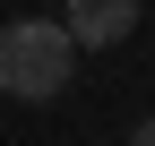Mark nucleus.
Segmentation results:
<instances>
[{
  "label": "nucleus",
  "instance_id": "obj_3",
  "mask_svg": "<svg viewBox=\"0 0 155 146\" xmlns=\"http://www.w3.org/2000/svg\"><path fill=\"white\" fill-rule=\"evenodd\" d=\"M129 146H155V120H138V129H129Z\"/></svg>",
  "mask_w": 155,
  "mask_h": 146
},
{
  "label": "nucleus",
  "instance_id": "obj_2",
  "mask_svg": "<svg viewBox=\"0 0 155 146\" xmlns=\"http://www.w3.org/2000/svg\"><path fill=\"white\" fill-rule=\"evenodd\" d=\"M61 26H69L86 52H104V43H121V34L138 26V0H69V9H61Z\"/></svg>",
  "mask_w": 155,
  "mask_h": 146
},
{
  "label": "nucleus",
  "instance_id": "obj_1",
  "mask_svg": "<svg viewBox=\"0 0 155 146\" xmlns=\"http://www.w3.org/2000/svg\"><path fill=\"white\" fill-rule=\"evenodd\" d=\"M78 52H86V43H78L61 17H9V26H0V95L52 103L78 78Z\"/></svg>",
  "mask_w": 155,
  "mask_h": 146
}]
</instances>
